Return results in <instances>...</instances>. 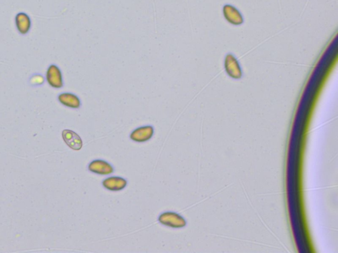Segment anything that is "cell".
Returning <instances> with one entry per match:
<instances>
[{"mask_svg":"<svg viewBox=\"0 0 338 253\" xmlns=\"http://www.w3.org/2000/svg\"><path fill=\"white\" fill-rule=\"evenodd\" d=\"M45 80L55 89H60L64 85L62 71L57 65L51 64L46 71Z\"/></svg>","mask_w":338,"mask_h":253,"instance_id":"cell-1","label":"cell"},{"mask_svg":"<svg viewBox=\"0 0 338 253\" xmlns=\"http://www.w3.org/2000/svg\"><path fill=\"white\" fill-rule=\"evenodd\" d=\"M159 222L164 226L172 228H182L186 226L184 218L176 212H166L159 217Z\"/></svg>","mask_w":338,"mask_h":253,"instance_id":"cell-2","label":"cell"},{"mask_svg":"<svg viewBox=\"0 0 338 253\" xmlns=\"http://www.w3.org/2000/svg\"><path fill=\"white\" fill-rule=\"evenodd\" d=\"M15 25L18 33L26 35L31 31L32 20L30 16L25 12H19L15 17Z\"/></svg>","mask_w":338,"mask_h":253,"instance_id":"cell-3","label":"cell"},{"mask_svg":"<svg viewBox=\"0 0 338 253\" xmlns=\"http://www.w3.org/2000/svg\"><path fill=\"white\" fill-rule=\"evenodd\" d=\"M154 134V128L152 125L138 127L130 134V139L137 143H145L150 141Z\"/></svg>","mask_w":338,"mask_h":253,"instance_id":"cell-4","label":"cell"},{"mask_svg":"<svg viewBox=\"0 0 338 253\" xmlns=\"http://www.w3.org/2000/svg\"><path fill=\"white\" fill-rule=\"evenodd\" d=\"M57 101L63 106L71 109H78L81 107V99L74 93L64 92L57 96Z\"/></svg>","mask_w":338,"mask_h":253,"instance_id":"cell-5","label":"cell"},{"mask_svg":"<svg viewBox=\"0 0 338 253\" xmlns=\"http://www.w3.org/2000/svg\"><path fill=\"white\" fill-rule=\"evenodd\" d=\"M62 138L67 146L73 150L79 151L82 148V139L74 131L65 129L62 131Z\"/></svg>","mask_w":338,"mask_h":253,"instance_id":"cell-6","label":"cell"},{"mask_svg":"<svg viewBox=\"0 0 338 253\" xmlns=\"http://www.w3.org/2000/svg\"><path fill=\"white\" fill-rule=\"evenodd\" d=\"M88 169L91 172L101 175H110L114 172L113 167L103 160H93L89 164Z\"/></svg>","mask_w":338,"mask_h":253,"instance_id":"cell-7","label":"cell"},{"mask_svg":"<svg viewBox=\"0 0 338 253\" xmlns=\"http://www.w3.org/2000/svg\"><path fill=\"white\" fill-rule=\"evenodd\" d=\"M103 185L107 190L119 191L126 187L127 181L120 177H111L103 181Z\"/></svg>","mask_w":338,"mask_h":253,"instance_id":"cell-8","label":"cell"},{"mask_svg":"<svg viewBox=\"0 0 338 253\" xmlns=\"http://www.w3.org/2000/svg\"><path fill=\"white\" fill-rule=\"evenodd\" d=\"M45 81V77L43 75L40 74V73H34V74L30 77L29 79V84L32 87H35L43 85Z\"/></svg>","mask_w":338,"mask_h":253,"instance_id":"cell-9","label":"cell"}]
</instances>
